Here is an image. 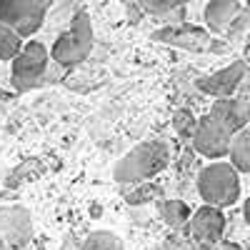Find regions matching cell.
<instances>
[{"label": "cell", "mask_w": 250, "mask_h": 250, "mask_svg": "<svg viewBox=\"0 0 250 250\" xmlns=\"http://www.w3.org/2000/svg\"><path fill=\"white\" fill-rule=\"evenodd\" d=\"M23 38H20L15 30H10L8 25L0 23V60H15L23 50Z\"/></svg>", "instance_id": "14"}, {"label": "cell", "mask_w": 250, "mask_h": 250, "mask_svg": "<svg viewBox=\"0 0 250 250\" xmlns=\"http://www.w3.org/2000/svg\"><path fill=\"white\" fill-rule=\"evenodd\" d=\"M243 215H245V223L250 225V198L245 200V208H243Z\"/></svg>", "instance_id": "20"}, {"label": "cell", "mask_w": 250, "mask_h": 250, "mask_svg": "<svg viewBox=\"0 0 250 250\" xmlns=\"http://www.w3.org/2000/svg\"><path fill=\"white\" fill-rule=\"evenodd\" d=\"M248 28H250V5L243 8V13H240V18L235 20V25H233L230 33H243V30H248Z\"/></svg>", "instance_id": "17"}, {"label": "cell", "mask_w": 250, "mask_h": 250, "mask_svg": "<svg viewBox=\"0 0 250 250\" xmlns=\"http://www.w3.org/2000/svg\"><path fill=\"white\" fill-rule=\"evenodd\" d=\"M62 250H83V245H75L73 240H65L62 243Z\"/></svg>", "instance_id": "19"}, {"label": "cell", "mask_w": 250, "mask_h": 250, "mask_svg": "<svg viewBox=\"0 0 250 250\" xmlns=\"http://www.w3.org/2000/svg\"><path fill=\"white\" fill-rule=\"evenodd\" d=\"M248 250H250V243H248Z\"/></svg>", "instance_id": "23"}, {"label": "cell", "mask_w": 250, "mask_h": 250, "mask_svg": "<svg viewBox=\"0 0 250 250\" xmlns=\"http://www.w3.org/2000/svg\"><path fill=\"white\" fill-rule=\"evenodd\" d=\"M50 68V58L43 43L30 40V43L20 50V55L13 60V85L15 90H30L45 80Z\"/></svg>", "instance_id": "5"}, {"label": "cell", "mask_w": 250, "mask_h": 250, "mask_svg": "<svg viewBox=\"0 0 250 250\" xmlns=\"http://www.w3.org/2000/svg\"><path fill=\"white\" fill-rule=\"evenodd\" d=\"M210 115L223 125L228 133L238 135L240 130H245V110H243V100L240 98H223V100H215L213 108H210Z\"/></svg>", "instance_id": "11"}, {"label": "cell", "mask_w": 250, "mask_h": 250, "mask_svg": "<svg viewBox=\"0 0 250 250\" xmlns=\"http://www.w3.org/2000/svg\"><path fill=\"white\" fill-rule=\"evenodd\" d=\"M33 235L30 213L23 208L0 210V250H20Z\"/></svg>", "instance_id": "7"}, {"label": "cell", "mask_w": 250, "mask_h": 250, "mask_svg": "<svg viewBox=\"0 0 250 250\" xmlns=\"http://www.w3.org/2000/svg\"><path fill=\"white\" fill-rule=\"evenodd\" d=\"M170 160V148L163 140H148L133 148L118 165H115V180L118 183H140L145 178H153L160 173Z\"/></svg>", "instance_id": "1"}, {"label": "cell", "mask_w": 250, "mask_h": 250, "mask_svg": "<svg viewBox=\"0 0 250 250\" xmlns=\"http://www.w3.org/2000/svg\"><path fill=\"white\" fill-rule=\"evenodd\" d=\"M163 213H165V220H168L173 228H180V225L188 220V208H185V203H180V200L165 203V205H163Z\"/></svg>", "instance_id": "16"}, {"label": "cell", "mask_w": 250, "mask_h": 250, "mask_svg": "<svg viewBox=\"0 0 250 250\" xmlns=\"http://www.w3.org/2000/svg\"><path fill=\"white\" fill-rule=\"evenodd\" d=\"M248 53H250V35H248Z\"/></svg>", "instance_id": "22"}, {"label": "cell", "mask_w": 250, "mask_h": 250, "mask_svg": "<svg viewBox=\"0 0 250 250\" xmlns=\"http://www.w3.org/2000/svg\"><path fill=\"white\" fill-rule=\"evenodd\" d=\"M155 40H163V43H173V45H180V48H193V50H208L213 48L210 38H208L203 30L198 28H190V30H178V28H165V30H158L155 33Z\"/></svg>", "instance_id": "12"}, {"label": "cell", "mask_w": 250, "mask_h": 250, "mask_svg": "<svg viewBox=\"0 0 250 250\" xmlns=\"http://www.w3.org/2000/svg\"><path fill=\"white\" fill-rule=\"evenodd\" d=\"M93 50V25L90 15L85 10H78L73 15L70 30L60 33L55 45H53V62H58L60 68H70L83 62Z\"/></svg>", "instance_id": "3"}, {"label": "cell", "mask_w": 250, "mask_h": 250, "mask_svg": "<svg viewBox=\"0 0 250 250\" xmlns=\"http://www.w3.org/2000/svg\"><path fill=\"white\" fill-rule=\"evenodd\" d=\"M48 8L50 3L45 0H0V23L20 38H30L43 25Z\"/></svg>", "instance_id": "4"}, {"label": "cell", "mask_w": 250, "mask_h": 250, "mask_svg": "<svg viewBox=\"0 0 250 250\" xmlns=\"http://www.w3.org/2000/svg\"><path fill=\"white\" fill-rule=\"evenodd\" d=\"M240 100H243V110H245V118L250 120V98H248V95H243Z\"/></svg>", "instance_id": "18"}, {"label": "cell", "mask_w": 250, "mask_h": 250, "mask_svg": "<svg viewBox=\"0 0 250 250\" xmlns=\"http://www.w3.org/2000/svg\"><path fill=\"white\" fill-rule=\"evenodd\" d=\"M83 250H123V243L118 235L113 233H105V230H98V233H90L83 243Z\"/></svg>", "instance_id": "15"}, {"label": "cell", "mask_w": 250, "mask_h": 250, "mask_svg": "<svg viewBox=\"0 0 250 250\" xmlns=\"http://www.w3.org/2000/svg\"><path fill=\"white\" fill-rule=\"evenodd\" d=\"M223 230H225V215L220 208L203 205L190 218V233L195 235V240H200L205 245H215L223 238Z\"/></svg>", "instance_id": "9"}, {"label": "cell", "mask_w": 250, "mask_h": 250, "mask_svg": "<svg viewBox=\"0 0 250 250\" xmlns=\"http://www.w3.org/2000/svg\"><path fill=\"white\" fill-rule=\"evenodd\" d=\"M198 193L210 208L233 205L240 198L238 170L230 163H210L198 175Z\"/></svg>", "instance_id": "2"}, {"label": "cell", "mask_w": 250, "mask_h": 250, "mask_svg": "<svg viewBox=\"0 0 250 250\" xmlns=\"http://www.w3.org/2000/svg\"><path fill=\"white\" fill-rule=\"evenodd\" d=\"M220 250H240V245H235V243H223Z\"/></svg>", "instance_id": "21"}, {"label": "cell", "mask_w": 250, "mask_h": 250, "mask_svg": "<svg viewBox=\"0 0 250 250\" xmlns=\"http://www.w3.org/2000/svg\"><path fill=\"white\" fill-rule=\"evenodd\" d=\"M245 80V62L243 60H235L233 65H228L213 75H208L203 80H198V88L208 95H215L218 100L223 98H230Z\"/></svg>", "instance_id": "8"}, {"label": "cell", "mask_w": 250, "mask_h": 250, "mask_svg": "<svg viewBox=\"0 0 250 250\" xmlns=\"http://www.w3.org/2000/svg\"><path fill=\"white\" fill-rule=\"evenodd\" d=\"M230 165L238 173H250V130H240L230 143Z\"/></svg>", "instance_id": "13"}, {"label": "cell", "mask_w": 250, "mask_h": 250, "mask_svg": "<svg viewBox=\"0 0 250 250\" xmlns=\"http://www.w3.org/2000/svg\"><path fill=\"white\" fill-rule=\"evenodd\" d=\"M240 13L243 5L238 0H213L205 8V23L210 28V33H230Z\"/></svg>", "instance_id": "10"}, {"label": "cell", "mask_w": 250, "mask_h": 250, "mask_svg": "<svg viewBox=\"0 0 250 250\" xmlns=\"http://www.w3.org/2000/svg\"><path fill=\"white\" fill-rule=\"evenodd\" d=\"M233 133H228L223 125L208 113L203 115L198 123H195V128H193V145H195V150L205 158H223V155H230V143H233Z\"/></svg>", "instance_id": "6"}]
</instances>
